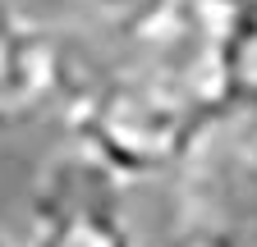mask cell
Segmentation results:
<instances>
[{
	"instance_id": "obj_2",
	"label": "cell",
	"mask_w": 257,
	"mask_h": 247,
	"mask_svg": "<svg viewBox=\"0 0 257 247\" xmlns=\"http://www.w3.org/2000/svg\"><path fill=\"white\" fill-rule=\"evenodd\" d=\"M239 0H143L128 14V64L166 82L207 119H225L230 106V46Z\"/></svg>"
},
{
	"instance_id": "obj_6",
	"label": "cell",
	"mask_w": 257,
	"mask_h": 247,
	"mask_svg": "<svg viewBox=\"0 0 257 247\" xmlns=\"http://www.w3.org/2000/svg\"><path fill=\"white\" fill-rule=\"evenodd\" d=\"M166 247H248V242L220 220H198V224H184Z\"/></svg>"
},
{
	"instance_id": "obj_9",
	"label": "cell",
	"mask_w": 257,
	"mask_h": 247,
	"mask_svg": "<svg viewBox=\"0 0 257 247\" xmlns=\"http://www.w3.org/2000/svg\"><path fill=\"white\" fill-rule=\"evenodd\" d=\"M0 247H14V242H10V238H5V229H0Z\"/></svg>"
},
{
	"instance_id": "obj_3",
	"label": "cell",
	"mask_w": 257,
	"mask_h": 247,
	"mask_svg": "<svg viewBox=\"0 0 257 247\" xmlns=\"http://www.w3.org/2000/svg\"><path fill=\"white\" fill-rule=\"evenodd\" d=\"M23 247H143L124 183L83 146H64L37 174Z\"/></svg>"
},
{
	"instance_id": "obj_7",
	"label": "cell",
	"mask_w": 257,
	"mask_h": 247,
	"mask_svg": "<svg viewBox=\"0 0 257 247\" xmlns=\"http://www.w3.org/2000/svg\"><path fill=\"white\" fill-rule=\"evenodd\" d=\"M87 10H96V14H119V18H128L143 0H83Z\"/></svg>"
},
{
	"instance_id": "obj_1",
	"label": "cell",
	"mask_w": 257,
	"mask_h": 247,
	"mask_svg": "<svg viewBox=\"0 0 257 247\" xmlns=\"http://www.w3.org/2000/svg\"><path fill=\"white\" fill-rule=\"evenodd\" d=\"M64 119H69L74 146L101 160L119 183L179 170L184 160H193L198 142L216 124L134 64L96 69L64 106Z\"/></svg>"
},
{
	"instance_id": "obj_11",
	"label": "cell",
	"mask_w": 257,
	"mask_h": 247,
	"mask_svg": "<svg viewBox=\"0 0 257 247\" xmlns=\"http://www.w3.org/2000/svg\"><path fill=\"white\" fill-rule=\"evenodd\" d=\"M252 247H257V242H252Z\"/></svg>"
},
{
	"instance_id": "obj_5",
	"label": "cell",
	"mask_w": 257,
	"mask_h": 247,
	"mask_svg": "<svg viewBox=\"0 0 257 247\" xmlns=\"http://www.w3.org/2000/svg\"><path fill=\"white\" fill-rule=\"evenodd\" d=\"M225 74H230V106L257 114V0H239L234 5Z\"/></svg>"
},
{
	"instance_id": "obj_8",
	"label": "cell",
	"mask_w": 257,
	"mask_h": 247,
	"mask_svg": "<svg viewBox=\"0 0 257 247\" xmlns=\"http://www.w3.org/2000/svg\"><path fill=\"white\" fill-rule=\"evenodd\" d=\"M248 160L257 165V124H252V138H248Z\"/></svg>"
},
{
	"instance_id": "obj_10",
	"label": "cell",
	"mask_w": 257,
	"mask_h": 247,
	"mask_svg": "<svg viewBox=\"0 0 257 247\" xmlns=\"http://www.w3.org/2000/svg\"><path fill=\"white\" fill-rule=\"evenodd\" d=\"M5 10H10V5H5V0H0V14H5Z\"/></svg>"
},
{
	"instance_id": "obj_4",
	"label": "cell",
	"mask_w": 257,
	"mask_h": 247,
	"mask_svg": "<svg viewBox=\"0 0 257 247\" xmlns=\"http://www.w3.org/2000/svg\"><path fill=\"white\" fill-rule=\"evenodd\" d=\"M92 64H78V50L55 28H42L14 10L0 14V128L37 119L42 110H64Z\"/></svg>"
}]
</instances>
